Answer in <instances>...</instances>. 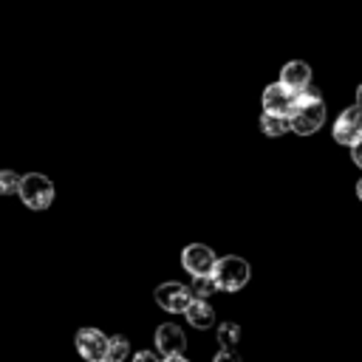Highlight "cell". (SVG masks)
<instances>
[{"label": "cell", "instance_id": "1", "mask_svg": "<svg viewBox=\"0 0 362 362\" xmlns=\"http://www.w3.org/2000/svg\"><path fill=\"white\" fill-rule=\"evenodd\" d=\"M291 119V130L300 133V136H311L322 127L325 122V105L320 102V96H311V93H300L294 110L288 113Z\"/></svg>", "mask_w": 362, "mask_h": 362}, {"label": "cell", "instance_id": "2", "mask_svg": "<svg viewBox=\"0 0 362 362\" xmlns=\"http://www.w3.org/2000/svg\"><path fill=\"white\" fill-rule=\"evenodd\" d=\"M17 195L23 198V204L28 209H48L54 201V184L42 173H28V175H23Z\"/></svg>", "mask_w": 362, "mask_h": 362}, {"label": "cell", "instance_id": "3", "mask_svg": "<svg viewBox=\"0 0 362 362\" xmlns=\"http://www.w3.org/2000/svg\"><path fill=\"white\" fill-rule=\"evenodd\" d=\"M215 280H218V288L223 291H238L249 283V263L238 255H226V257H218L215 263Z\"/></svg>", "mask_w": 362, "mask_h": 362}, {"label": "cell", "instance_id": "4", "mask_svg": "<svg viewBox=\"0 0 362 362\" xmlns=\"http://www.w3.org/2000/svg\"><path fill=\"white\" fill-rule=\"evenodd\" d=\"M181 263H184V269H187L192 277H198V274H212L218 257H215V252H212L209 246H204V243H189V246L181 252Z\"/></svg>", "mask_w": 362, "mask_h": 362}, {"label": "cell", "instance_id": "5", "mask_svg": "<svg viewBox=\"0 0 362 362\" xmlns=\"http://www.w3.org/2000/svg\"><path fill=\"white\" fill-rule=\"evenodd\" d=\"M334 139L339 144H345V147H351V144H356L362 139V107L359 105H354V107L339 113V119L334 122Z\"/></svg>", "mask_w": 362, "mask_h": 362}, {"label": "cell", "instance_id": "6", "mask_svg": "<svg viewBox=\"0 0 362 362\" xmlns=\"http://www.w3.org/2000/svg\"><path fill=\"white\" fill-rule=\"evenodd\" d=\"M297 99H300L297 90H291V88L283 85V82H274V85H269V88L263 90V110H266V113H283V116H288V113L294 110Z\"/></svg>", "mask_w": 362, "mask_h": 362}, {"label": "cell", "instance_id": "7", "mask_svg": "<svg viewBox=\"0 0 362 362\" xmlns=\"http://www.w3.org/2000/svg\"><path fill=\"white\" fill-rule=\"evenodd\" d=\"M189 300H192L189 288L181 286V283H175V280L161 283V286L156 288V303H158L164 311H170V314H184L187 305H189Z\"/></svg>", "mask_w": 362, "mask_h": 362}, {"label": "cell", "instance_id": "8", "mask_svg": "<svg viewBox=\"0 0 362 362\" xmlns=\"http://www.w3.org/2000/svg\"><path fill=\"white\" fill-rule=\"evenodd\" d=\"M107 345H110V339H107L99 328H82V331L76 334V351H79V356L88 359V362L105 359V356H107Z\"/></svg>", "mask_w": 362, "mask_h": 362}, {"label": "cell", "instance_id": "9", "mask_svg": "<svg viewBox=\"0 0 362 362\" xmlns=\"http://www.w3.org/2000/svg\"><path fill=\"white\" fill-rule=\"evenodd\" d=\"M156 348L164 354V356H181L184 348H187V337L178 325H158L156 331Z\"/></svg>", "mask_w": 362, "mask_h": 362}, {"label": "cell", "instance_id": "10", "mask_svg": "<svg viewBox=\"0 0 362 362\" xmlns=\"http://www.w3.org/2000/svg\"><path fill=\"white\" fill-rule=\"evenodd\" d=\"M280 82H283V85H288L291 90L303 93V90L311 85V68H308L305 62H300V59L286 62V65H283V71H280Z\"/></svg>", "mask_w": 362, "mask_h": 362}, {"label": "cell", "instance_id": "11", "mask_svg": "<svg viewBox=\"0 0 362 362\" xmlns=\"http://www.w3.org/2000/svg\"><path fill=\"white\" fill-rule=\"evenodd\" d=\"M184 317L189 320L192 328H209V325L215 322V311H212V308L206 305V300H201V297H192V300H189Z\"/></svg>", "mask_w": 362, "mask_h": 362}, {"label": "cell", "instance_id": "12", "mask_svg": "<svg viewBox=\"0 0 362 362\" xmlns=\"http://www.w3.org/2000/svg\"><path fill=\"white\" fill-rule=\"evenodd\" d=\"M260 130H263L266 136H283L286 130H291V119L283 116V113H266V110H263V116H260Z\"/></svg>", "mask_w": 362, "mask_h": 362}, {"label": "cell", "instance_id": "13", "mask_svg": "<svg viewBox=\"0 0 362 362\" xmlns=\"http://www.w3.org/2000/svg\"><path fill=\"white\" fill-rule=\"evenodd\" d=\"M215 291H218V280H215V274H198V277H192V297L206 300V297L215 294Z\"/></svg>", "mask_w": 362, "mask_h": 362}, {"label": "cell", "instance_id": "14", "mask_svg": "<svg viewBox=\"0 0 362 362\" xmlns=\"http://www.w3.org/2000/svg\"><path fill=\"white\" fill-rule=\"evenodd\" d=\"M238 342H240V328L235 322H223L218 328V345L223 351H232V348H238Z\"/></svg>", "mask_w": 362, "mask_h": 362}, {"label": "cell", "instance_id": "15", "mask_svg": "<svg viewBox=\"0 0 362 362\" xmlns=\"http://www.w3.org/2000/svg\"><path fill=\"white\" fill-rule=\"evenodd\" d=\"M127 356H130V345H127V339L124 337H113L110 339V345H107V362H127Z\"/></svg>", "mask_w": 362, "mask_h": 362}, {"label": "cell", "instance_id": "16", "mask_svg": "<svg viewBox=\"0 0 362 362\" xmlns=\"http://www.w3.org/2000/svg\"><path fill=\"white\" fill-rule=\"evenodd\" d=\"M20 175L14 170H0V195H11V192H20Z\"/></svg>", "mask_w": 362, "mask_h": 362}, {"label": "cell", "instance_id": "17", "mask_svg": "<svg viewBox=\"0 0 362 362\" xmlns=\"http://www.w3.org/2000/svg\"><path fill=\"white\" fill-rule=\"evenodd\" d=\"M212 362H240V359H238V356H235L232 351H221V354H218V356H215Z\"/></svg>", "mask_w": 362, "mask_h": 362}, {"label": "cell", "instance_id": "18", "mask_svg": "<svg viewBox=\"0 0 362 362\" xmlns=\"http://www.w3.org/2000/svg\"><path fill=\"white\" fill-rule=\"evenodd\" d=\"M351 156H354V161L362 167V139H359L356 144H351Z\"/></svg>", "mask_w": 362, "mask_h": 362}, {"label": "cell", "instance_id": "19", "mask_svg": "<svg viewBox=\"0 0 362 362\" xmlns=\"http://www.w3.org/2000/svg\"><path fill=\"white\" fill-rule=\"evenodd\" d=\"M133 362H158L153 354H147V351H139L136 356H133Z\"/></svg>", "mask_w": 362, "mask_h": 362}, {"label": "cell", "instance_id": "20", "mask_svg": "<svg viewBox=\"0 0 362 362\" xmlns=\"http://www.w3.org/2000/svg\"><path fill=\"white\" fill-rule=\"evenodd\" d=\"M356 105H359V107H362V85H359V88H356Z\"/></svg>", "mask_w": 362, "mask_h": 362}, {"label": "cell", "instance_id": "21", "mask_svg": "<svg viewBox=\"0 0 362 362\" xmlns=\"http://www.w3.org/2000/svg\"><path fill=\"white\" fill-rule=\"evenodd\" d=\"M164 362H187V359H184V356H167Z\"/></svg>", "mask_w": 362, "mask_h": 362}, {"label": "cell", "instance_id": "22", "mask_svg": "<svg viewBox=\"0 0 362 362\" xmlns=\"http://www.w3.org/2000/svg\"><path fill=\"white\" fill-rule=\"evenodd\" d=\"M356 195H359V201H362V178L356 181Z\"/></svg>", "mask_w": 362, "mask_h": 362}, {"label": "cell", "instance_id": "23", "mask_svg": "<svg viewBox=\"0 0 362 362\" xmlns=\"http://www.w3.org/2000/svg\"><path fill=\"white\" fill-rule=\"evenodd\" d=\"M99 362H107V359H99Z\"/></svg>", "mask_w": 362, "mask_h": 362}]
</instances>
